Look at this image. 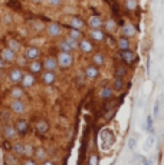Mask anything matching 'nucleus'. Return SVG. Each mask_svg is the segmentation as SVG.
<instances>
[{
    "label": "nucleus",
    "mask_w": 164,
    "mask_h": 165,
    "mask_svg": "<svg viewBox=\"0 0 164 165\" xmlns=\"http://www.w3.org/2000/svg\"><path fill=\"white\" fill-rule=\"evenodd\" d=\"M30 2H32V3H36V5H39V3H42L43 0H30Z\"/></svg>",
    "instance_id": "3c124183"
},
{
    "label": "nucleus",
    "mask_w": 164,
    "mask_h": 165,
    "mask_svg": "<svg viewBox=\"0 0 164 165\" xmlns=\"http://www.w3.org/2000/svg\"><path fill=\"white\" fill-rule=\"evenodd\" d=\"M120 35L134 40V39L138 36V29H137V26L132 23V22H125V23H122L121 28H120Z\"/></svg>",
    "instance_id": "423d86ee"
},
{
    "label": "nucleus",
    "mask_w": 164,
    "mask_h": 165,
    "mask_svg": "<svg viewBox=\"0 0 164 165\" xmlns=\"http://www.w3.org/2000/svg\"><path fill=\"white\" fill-rule=\"evenodd\" d=\"M14 129H16V132L19 134V135H26V132L29 131V123L28 121H25V119H19L17 122H16V125H14Z\"/></svg>",
    "instance_id": "a878e982"
},
{
    "label": "nucleus",
    "mask_w": 164,
    "mask_h": 165,
    "mask_svg": "<svg viewBox=\"0 0 164 165\" xmlns=\"http://www.w3.org/2000/svg\"><path fill=\"white\" fill-rule=\"evenodd\" d=\"M7 6H9L10 9H13V10H20L22 9V5H20L17 0H10V2H7Z\"/></svg>",
    "instance_id": "58836bf2"
},
{
    "label": "nucleus",
    "mask_w": 164,
    "mask_h": 165,
    "mask_svg": "<svg viewBox=\"0 0 164 165\" xmlns=\"http://www.w3.org/2000/svg\"><path fill=\"white\" fill-rule=\"evenodd\" d=\"M111 165H115V162H111Z\"/></svg>",
    "instance_id": "603ef678"
},
{
    "label": "nucleus",
    "mask_w": 164,
    "mask_h": 165,
    "mask_svg": "<svg viewBox=\"0 0 164 165\" xmlns=\"http://www.w3.org/2000/svg\"><path fill=\"white\" fill-rule=\"evenodd\" d=\"M99 141H101V148L104 151L111 149L115 144V134L111 128H104L102 131L99 132Z\"/></svg>",
    "instance_id": "f03ea898"
},
{
    "label": "nucleus",
    "mask_w": 164,
    "mask_h": 165,
    "mask_svg": "<svg viewBox=\"0 0 164 165\" xmlns=\"http://www.w3.org/2000/svg\"><path fill=\"white\" fill-rule=\"evenodd\" d=\"M114 95H115V92H114V89L109 85H104L102 88L99 89V92H98L99 99H101V101H104V102L111 101V99L114 98Z\"/></svg>",
    "instance_id": "dca6fc26"
},
{
    "label": "nucleus",
    "mask_w": 164,
    "mask_h": 165,
    "mask_svg": "<svg viewBox=\"0 0 164 165\" xmlns=\"http://www.w3.org/2000/svg\"><path fill=\"white\" fill-rule=\"evenodd\" d=\"M7 47H10L13 52H17V50L20 49V45H19L17 40H9V46H7Z\"/></svg>",
    "instance_id": "ea45409f"
},
{
    "label": "nucleus",
    "mask_w": 164,
    "mask_h": 165,
    "mask_svg": "<svg viewBox=\"0 0 164 165\" xmlns=\"http://www.w3.org/2000/svg\"><path fill=\"white\" fill-rule=\"evenodd\" d=\"M160 109H161V98H158V99H155L154 101V105H153V118L154 119H157L160 116Z\"/></svg>",
    "instance_id": "2f4dec72"
},
{
    "label": "nucleus",
    "mask_w": 164,
    "mask_h": 165,
    "mask_svg": "<svg viewBox=\"0 0 164 165\" xmlns=\"http://www.w3.org/2000/svg\"><path fill=\"white\" fill-rule=\"evenodd\" d=\"M2 59L5 62H13L16 59V52H13L10 47H6L2 50Z\"/></svg>",
    "instance_id": "cd10ccee"
},
{
    "label": "nucleus",
    "mask_w": 164,
    "mask_h": 165,
    "mask_svg": "<svg viewBox=\"0 0 164 165\" xmlns=\"http://www.w3.org/2000/svg\"><path fill=\"white\" fill-rule=\"evenodd\" d=\"M25 95V89L22 86H14L10 89V98L12 99H22Z\"/></svg>",
    "instance_id": "c756f323"
},
{
    "label": "nucleus",
    "mask_w": 164,
    "mask_h": 165,
    "mask_svg": "<svg viewBox=\"0 0 164 165\" xmlns=\"http://www.w3.org/2000/svg\"><path fill=\"white\" fill-rule=\"evenodd\" d=\"M153 128H154V118H153V115H147V119H145V123L143 125V129L145 132H153Z\"/></svg>",
    "instance_id": "7c9ffc66"
},
{
    "label": "nucleus",
    "mask_w": 164,
    "mask_h": 165,
    "mask_svg": "<svg viewBox=\"0 0 164 165\" xmlns=\"http://www.w3.org/2000/svg\"><path fill=\"white\" fill-rule=\"evenodd\" d=\"M102 29L107 35H109V36H115V35L118 33V30H120V24H118V22L115 19L108 17V19H104Z\"/></svg>",
    "instance_id": "1a4fd4ad"
},
{
    "label": "nucleus",
    "mask_w": 164,
    "mask_h": 165,
    "mask_svg": "<svg viewBox=\"0 0 164 165\" xmlns=\"http://www.w3.org/2000/svg\"><path fill=\"white\" fill-rule=\"evenodd\" d=\"M88 165H99V155L98 154H91L88 156Z\"/></svg>",
    "instance_id": "c9c22d12"
},
{
    "label": "nucleus",
    "mask_w": 164,
    "mask_h": 165,
    "mask_svg": "<svg viewBox=\"0 0 164 165\" xmlns=\"http://www.w3.org/2000/svg\"><path fill=\"white\" fill-rule=\"evenodd\" d=\"M3 134H5V137H6V139H12V138L17 134L16 132V129H14L12 125H6L5 127V131H3Z\"/></svg>",
    "instance_id": "473e14b6"
},
{
    "label": "nucleus",
    "mask_w": 164,
    "mask_h": 165,
    "mask_svg": "<svg viewBox=\"0 0 164 165\" xmlns=\"http://www.w3.org/2000/svg\"><path fill=\"white\" fill-rule=\"evenodd\" d=\"M58 50L59 52H68V53L76 52L78 50V40L69 38V36H65L58 43Z\"/></svg>",
    "instance_id": "20e7f679"
},
{
    "label": "nucleus",
    "mask_w": 164,
    "mask_h": 165,
    "mask_svg": "<svg viewBox=\"0 0 164 165\" xmlns=\"http://www.w3.org/2000/svg\"><path fill=\"white\" fill-rule=\"evenodd\" d=\"M12 149L14 151V154L19 156H25V145L22 144H16L14 146H12Z\"/></svg>",
    "instance_id": "f704fd0d"
},
{
    "label": "nucleus",
    "mask_w": 164,
    "mask_h": 165,
    "mask_svg": "<svg viewBox=\"0 0 164 165\" xmlns=\"http://www.w3.org/2000/svg\"><path fill=\"white\" fill-rule=\"evenodd\" d=\"M99 76H101V69H99L98 66L92 65V63H89L84 68V78L86 80H91V82H95V80L99 79Z\"/></svg>",
    "instance_id": "6e6552de"
},
{
    "label": "nucleus",
    "mask_w": 164,
    "mask_h": 165,
    "mask_svg": "<svg viewBox=\"0 0 164 165\" xmlns=\"http://www.w3.org/2000/svg\"><path fill=\"white\" fill-rule=\"evenodd\" d=\"M104 26V17L101 14H91L86 19V28L88 29H102Z\"/></svg>",
    "instance_id": "f8f14e48"
},
{
    "label": "nucleus",
    "mask_w": 164,
    "mask_h": 165,
    "mask_svg": "<svg viewBox=\"0 0 164 165\" xmlns=\"http://www.w3.org/2000/svg\"><path fill=\"white\" fill-rule=\"evenodd\" d=\"M143 158H144V156H143V155H138V154H137V155L134 156V158H132V165L140 164L141 161H143Z\"/></svg>",
    "instance_id": "37998d69"
},
{
    "label": "nucleus",
    "mask_w": 164,
    "mask_h": 165,
    "mask_svg": "<svg viewBox=\"0 0 164 165\" xmlns=\"http://www.w3.org/2000/svg\"><path fill=\"white\" fill-rule=\"evenodd\" d=\"M62 33H63V26L58 22H51L48 23L46 26V35L52 39H56V38H61Z\"/></svg>",
    "instance_id": "9d476101"
},
{
    "label": "nucleus",
    "mask_w": 164,
    "mask_h": 165,
    "mask_svg": "<svg viewBox=\"0 0 164 165\" xmlns=\"http://www.w3.org/2000/svg\"><path fill=\"white\" fill-rule=\"evenodd\" d=\"M130 73V68L125 66L124 63H117L114 66V76H120V78H127Z\"/></svg>",
    "instance_id": "5701e85b"
},
{
    "label": "nucleus",
    "mask_w": 164,
    "mask_h": 165,
    "mask_svg": "<svg viewBox=\"0 0 164 165\" xmlns=\"http://www.w3.org/2000/svg\"><path fill=\"white\" fill-rule=\"evenodd\" d=\"M35 155H36V158L38 160H42V161H45V158H46V151H45V148H38L36 151H35Z\"/></svg>",
    "instance_id": "4c0bfd02"
},
{
    "label": "nucleus",
    "mask_w": 164,
    "mask_h": 165,
    "mask_svg": "<svg viewBox=\"0 0 164 165\" xmlns=\"http://www.w3.org/2000/svg\"><path fill=\"white\" fill-rule=\"evenodd\" d=\"M78 50H79L82 55H92V53L97 50V45H95L88 36H84L78 42Z\"/></svg>",
    "instance_id": "39448f33"
},
{
    "label": "nucleus",
    "mask_w": 164,
    "mask_h": 165,
    "mask_svg": "<svg viewBox=\"0 0 164 165\" xmlns=\"http://www.w3.org/2000/svg\"><path fill=\"white\" fill-rule=\"evenodd\" d=\"M122 7L127 13H137L140 10V0H124L122 2Z\"/></svg>",
    "instance_id": "6ab92c4d"
},
{
    "label": "nucleus",
    "mask_w": 164,
    "mask_h": 165,
    "mask_svg": "<svg viewBox=\"0 0 164 165\" xmlns=\"http://www.w3.org/2000/svg\"><path fill=\"white\" fill-rule=\"evenodd\" d=\"M127 146L130 151H134L137 148V138L135 137H130L128 138V142H127Z\"/></svg>",
    "instance_id": "e433bc0d"
},
{
    "label": "nucleus",
    "mask_w": 164,
    "mask_h": 165,
    "mask_svg": "<svg viewBox=\"0 0 164 165\" xmlns=\"http://www.w3.org/2000/svg\"><path fill=\"white\" fill-rule=\"evenodd\" d=\"M42 165H55V164H53L52 161H45V162H43Z\"/></svg>",
    "instance_id": "8fccbe9b"
},
{
    "label": "nucleus",
    "mask_w": 164,
    "mask_h": 165,
    "mask_svg": "<svg viewBox=\"0 0 164 165\" xmlns=\"http://www.w3.org/2000/svg\"><path fill=\"white\" fill-rule=\"evenodd\" d=\"M115 109H109V111H107V113H105V115H104V118L107 119V121H111V119L114 118V116H115Z\"/></svg>",
    "instance_id": "a19ab883"
},
{
    "label": "nucleus",
    "mask_w": 164,
    "mask_h": 165,
    "mask_svg": "<svg viewBox=\"0 0 164 165\" xmlns=\"http://www.w3.org/2000/svg\"><path fill=\"white\" fill-rule=\"evenodd\" d=\"M58 76H56V72H51V71H45L42 72V76H40V80H42L43 85L46 86H51L56 82Z\"/></svg>",
    "instance_id": "aec40b11"
},
{
    "label": "nucleus",
    "mask_w": 164,
    "mask_h": 165,
    "mask_svg": "<svg viewBox=\"0 0 164 165\" xmlns=\"http://www.w3.org/2000/svg\"><path fill=\"white\" fill-rule=\"evenodd\" d=\"M22 165H38V164H36V161L30 160V158H26V160L22 162Z\"/></svg>",
    "instance_id": "c03bdc74"
},
{
    "label": "nucleus",
    "mask_w": 164,
    "mask_h": 165,
    "mask_svg": "<svg viewBox=\"0 0 164 165\" xmlns=\"http://www.w3.org/2000/svg\"><path fill=\"white\" fill-rule=\"evenodd\" d=\"M111 88L114 89V92H115V94H121V92H124V90H125V88H127L125 78L114 76V80H113V85H111Z\"/></svg>",
    "instance_id": "a211bd4d"
},
{
    "label": "nucleus",
    "mask_w": 164,
    "mask_h": 165,
    "mask_svg": "<svg viewBox=\"0 0 164 165\" xmlns=\"http://www.w3.org/2000/svg\"><path fill=\"white\" fill-rule=\"evenodd\" d=\"M40 55H42V52H40V49L36 46H28L26 49H25V59L28 62L30 61H36V59H39L40 57Z\"/></svg>",
    "instance_id": "4468645a"
},
{
    "label": "nucleus",
    "mask_w": 164,
    "mask_h": 165,
    "mask_svg": "<svg viewBox=\"0 0 164 165\" xmlns=\"http://www.w3.org/2000/svg\"><path fill=\"white\" fill-rule=\"evenodd\" d=\"M3 146H5V149H7V151H9V149H12V145L9 144V141H7V139L3 142Z\"/></svg>",
    "instance_id": "de8ad7c7"
},
{
    "label": "nucleus",
    "mask_w": 164,
    "mask_h": 165,
    "mask_svg": "<svg viewBox=\"0 0 164 165\" xmlns=\"http://www.w3.org/2000/svg\"><path fill=\"white\" fill-rule=\"evenodd\" d=\"M28 69H29L30 73H33V75H39V73H42L43 72V65L39 59H36V61H30L28 63Z\"/></svg>",
    "instance_id": "4be33fe9"
},
{
    "label": "nucleus",
    "mask_w": 164,
    "mask_h": 165,
    "mask_svg": "<svg viewBox=\"0 0 164 165\" xmlns=\"http://www.w3.org/2000/svg\"><path fill=\"white\" fill-rule=\"evenodd\" d=\"M49 122L45 121V119H39L38 122H36V131H38L39 135H45L49 132Z\"/></svg>",
    "instance_id": "bb28decb"
},
{
    "label": "nucleus",
    "mask_w": 164,
    "mask_h": 165,
    "mask_svg": "<svg viewBox=\"0 0 164 165\" xmlns=\"http://www.w3.org/2000/svg\"><path fill=\"white\" fill-rule=\"evenodd\" d=\"M56 61H58L59 68L63 69V71H66V69H71V68L74 66V63H75V56H74V53L59 52V50H58Z\"/></svg>",
    "instance_id": "7ed1b4c3"
},
{
    "label": "nucleus",
    "mask_w": 164,
    "mask_h": 165,
    "mask_svg": "<svg viewBox=\"0 0 164 165\" xmlns=\"http://www.w3.org/2000/svg\"><path fill=\"white\" fill-rule=\"evenodd\" d=\"M117 56L128 68H134L138 63V55L134 49H128V50H117Z\"/></svg>",
    "instance_id": "f257e3e1"
},
{
    "label": "nucleus",
    "mask_w": 164,
    "mask_h": 165,
    "mask_svg": "<svg viewBox=\"0 0 164 165\" xmlns=\"http://www.w3.org/2000/svg\"><path fill=\"white\" fill-rule=\"evenodd\" d=\"M68 24H69V28L78 29V30H84L86 28V22L81 16H71L68 19Z\"/></svg>",
    "instance_id": "f3484780"
},
{
    "label": "nucleus",
    "mask_w": 164,
    "mask_h": 165,
    "mask_svg": "<svg viewBox=\"0 0 164 165\" xmlns=\"http://www.w3.org/2000/svg\"><path fill=\"white\" fill-rule=\"evenodd\" d=\"M48 3L52 6V7H61L63 5V0H48Z\"/></svg>",
    "instance_id": "79ce46f5"
},
{
    "label": "nucleus",
    "mask_w": 164,
    "mask_h": 165,
    "mask_svg": "<svg viewBox=\"0 0 164 165\" xmlns=\"http://www.w3.org/2000/svg\"><path fill=\"white\" fill-rule=\"evenodd\" d=\"M91 63L95 66H98L99 69L105 66L107 63V55L102 52V50H95L92 55H91Z\"/></svg>",
    "instance_id": "ddd939ff"
},
{
    "label": "nucleus",
    "mask_w": 164,
    "mask_h": 165,
    "mask_svg": "<svg viewBox=\"0 0 164 165\" xmlns=\"http://www.w3.org/2000/svg\"><path fill=\"white\" fill-rule=\"evenodd\" d=\"M22 78H23V71L19 69V68H14L9 72V80L12 83H19Z\"/></svg>",
    "instance_id": "393cba45"
},
{
    "label": "nucleus",
    "mask_w": 164,
    "mask_h": 165,
    "mask_svg": "<svg viewBox=\"0 0 164 165\" xmlns=\"http://www.w3.org/2000/svg\"><path fill=\"white\" fill-rule=\"evenodd\" d=\"M107 33L104 32V29H89L88 38L95 43V45H102L107 42Z\"/></svg>",
    "instance_id": "0eeeda50"
},
{
    "label": "nucleus",
    "mask_w": 164,
    "mask_h": 165,
    "mask_svg": "<svg viewBox=\"0 0 164 165\" xmlns=\"http://www.w3.org/2000/svg\"><path fill=\"white\" fill-rule=\"evenodd\" d=\"M154 142H155V134L154 132H150V135H148V138H147V141H145V149L147 151H150L151 148L154 146Z\"/></svg>",
    "instance_id": "72a5a7b5"
},
{
    "label": "nucleus",
    "mask_w": 164,
    "mask_h": 165,
    "mask_svg": "<svg viewBox=\"0 0 164 165\" xmlns=\"http://www.w3.org/2000/svg\"><path fill=\"white\" fill-rule=\"evenodd\" d=\"M20 83H22V88L23 89H29V88H32L35 83H36V78L33 73H23V78L20 80Z\"/></svg>",
    "instance_id": "412c9836"
},
{
    "label": "nucleus",
    "mask_w": 164,
    "mask_h": 165,
    "mask_svg": "<svg viewBox=\"0 0 164 165\" xmlns=\"http://www.w3.org/2000/svg\"><path fill=\"white\" fill-rule=\"evenodd\" d=\"M43 69L45 71H51V72H56L59 69V65H58L56 56H46L42 61Z\"/></svg>",
    "instance_id": "2eb2a0df"
},
{
    "label": "nucleus",
    "mask_w": 164,
    "mask_h": 165,
    "mask_svg": "<svg viewBox=\"0 0 164 165\" xmlns=\"http://www.w3.org/2000/svg\"><path fill=\"white\" fill-rule=\"evenodd\" d=\"M115 49L117 50H128V49H134V42L132 39H128L125 36H118L115 39Z\"/></svg>",
    "instance_id": "9b49d317"
},
{
    "label": "nucleus",
    "mask_w": 164,
    "mask_h": 165,
    "mask_svg": "<svg viewBox=\"0 0 164 165\" xmlns=\"http://www.w3.org/2000/svg\"><path fill=\"white\" fill-rule=\"evenodd\" d=\"M138 165H153V162H151L150 160H147V158H143V161H141Z\"/></svg>",
    "instance_id": "49530a36"
},
{
    "label": "nucleus",
    "mask_w": 164,
    "mask_h": 165,
    "mask_svg": "<svg viewBox=\"0 0 164 165\" xmlns=\"http://www.w3.org/2000/svg\"><path fill=\"white\" fill-rule=\"evenodd\" d=\"M10 109H12L14 113L22 115V113L25 112L26 106H25V104H23V101H22V99H13V101H12V104H10Z\"/></svg>",
    "instance_id": "b1692460"
},
{
    "label": "nucleus",
    "mask_w": 164,
    "mask_h": 165,
    "mask_svg": "<svg viewBox=\"0 0 164 165\" xmlns=\"http://www.w3.org/2000/svg\"><path fill=\"white\" fill-rule=\"evenodd\" d=\"M66 36H69V38L75 39V40H78V42H79V40L84 38L85 35H84V32H82V30H78V29H74V28H68Z\"/></svg>",
    "instance_id": "c85d7f7f"
},
{
    "label": "nucleus",
    "mask_w": 164,
    "mask_h": 165,
    "mask_svg": "<svg viewBox=\"0 0 164 165\" xmlns=\"http://www.w3.org/2000/svg\"><path fill=\"white\" fill-rule=\"evenodd\" d=\"M150 63H151V56L150 55H147V62H145V69H147V72H150Z\"/></svg>",
    "instance_id": "a18cd8bd"
},
{
    "label": "nucleus",
    "mask_w": 164,
    "mask_h": 165,
    "mask_svg": "<svg viewBox=\"0 0 164 165\" xmlns=\"http://www.w3.org/2000/svg\"><path fill=\"white\" fill-rule=\"evenodd\" d=\"M6 68V62L3 59H0V69H5Z\"/></svg>",
    "instance_id": "09e8293b"
}]
</instances>
